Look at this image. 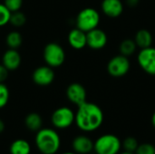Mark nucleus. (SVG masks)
<instances>
[{"mask_svg":"<svg viewBox=\"0 0 155 154\" xmlns=\"http://www.w3.org/2000/svg\"><path fill=\"white\" fill-rule=\"evenodd\" d=\"M130 67L131 64L128 57L120 54L110 59L107 64V72L111 76L118 78L126 75Z\"/></svg>","mask_w":155,"mask_h":154,"instance_id":"0eeeda50","label":"nucleus"},{"mask_svg":"<svg viewBox=\"0 0 155 154\" xmlns=\"http://www.w3.org/2000/svg\"><path fill=\"white\" fill-rule=\"evenodd\" d=\"M26 22V16L21 11H16L12 13L10 17V24L15 27H21L23 26Z\"/></svg>","mask_w":155,"mask_h":154,"instance_id":"4be33fe9","label":"nucleus"},{"mask_svg":"<svg viewBox=\"0 0 155 154\" xmlns=\"http://www.w3.org/2000/svg\"><path fill=\"white\" fill-rule=\"evenodd\" d=\"M43 118L37 113H30L25 118V126L27 130L36 133L43 128Z\"/></svg>","mask_w":155,"mask_h":154,"instance_id":"f3484780","label":"nucleus"},{"mask_svg":"<svg viewBox=\"0 0 155 154\" xmlns=\"http://www.w3.org/2000/svg\"><path fill=\"white\" fill-rule=\"evenodd\" d=\"M86 96L87 93L84 86L79 83H73L66 89L67 99L76 106L86 102Z\"/></svg>","mask_w":155,"mask_h":154,"instance_id":"9b49d317","label":"nucleus"},{"mask_svg":"<svg viewBox=\"0 0 155 154\" xmlns=\"http://www.w3.org/2000/svg\"><path fill=\"white\" fill-rule=\"evenodd\" d=\"M5 42H6L8 48L18 49L23 43L22 34L17 31H12V32L7 34L6 38H5Z\"/></svg>","mask_w":155,"mask_h":154,"instance_id":"6ab92c4d","label":"nucleus"},{"mask_svg":"<svg viewBox=\"0 0 155 154\" xmlns=\"http://www.w3.org/2000/svg\"><path fill=\"white\" fill-rule=\"evenodd\" d=\"M101 16L99 12L94 7H86L82 9L76 16V27L88 33L98 27Z\"/></svg>","mask_w":155,"mask_h":154,"instance_id":"20e7f679","label":"nucleus"},{"mask_svg":"<svg viewBox=\"0 0 155 154\" xmlns=\"http://www.w3.org/2000/svg\"><path fill=\"white\" fill-rule=\"evenodd\" d=\"M138 146H139V143H138L137 139L134 138V137H132V136L125 138L122 142V148L125 152H135L137 148H138Z\"/></svg>","mask_w":155,"mask_h":154,"instance_id":"412c9836","label":"nucleus"},{"mask_svg":"<svg viewBox=\"0 0 155 154\" xmlns=\"http://www.w3.org/2000/svg\"><path fill=\"white\" fill-rule=\"evenodd\" d=\"M137 62L143 72L155 75V47L150 46L141 49L137 54Z\"/></svg>","mask_w":155,"mask_h":154,"instance_id":"6e6552de","label":"nucleus"},{"mask_svg":"<svg viewBox=\"0 0 155 154\" xmlns=\"http://www.w3.org/2000/svg\"><path fill=\"white\" fill-rule=\"evenodd\" d=\"M75 121V113L67 106L55 109L51 115V123L56 130H66L70 128Z\"/></svg>","mask_w":155,"mask_h":154,"instance_id":"39448f33","label":"nucleus"},{"mask_svg":"<svg viewBox=\"0 0 155 154\" xmlns=\"http://www.w3.org/2000/svg\"><path fill=\"white\" fill-rule=\"evenodd\" d=\"M121 150L122 141L115 134H103L94 141V152L96 154H118Z\"/></svg>","mask_w":155,"mask_h":154,"instance_id":"7ed1b4c3","label":"nucleus"},{"mask_svg":"<svg viewBox=\"0 0 155 154\" xmlns=\"http://www.w3.org/2000/svg\"><path fill=\"white\" fill-rule=\"evenodd\" d=\"M5 124L4 123V121L2 119H0V134L5 131Z\"/></svg>","mask_w":155,"mask_h":154,"instance_id":"c85d7f7f","label":"nucleus"},{"mask_svg":"<svg viewBox=\"0 0 155 154\" xmlns=\"http://www.w3.org/2000/svg\"><path fill=\"white\" fill-rule=\"evenodd\" d=\"M118 154H135L134 152H121L120 153H118Z\"/></svg>","mask_w":155,"mask_h":154,"instance_id":"7c9ffc66","label":"nucleus"},{"mask_svg":"<svg viewBox=\"0 0 155 154\" xmlns=\"http://www.w3.org/2000/svg\"><path fill=\"white\" fill-rule=\"evenodd\" d=\"M124 3L122 0H103L101 4L102 12L110 18H117L124 12Z\"/></svg>","mask_w":155,"mask_h":154,"instance_id":"ddd939ff","label":"nucleus"},{"mask_svg":"<svg viewBox=\"0 0 155 154\" xmlns=\"http://www.w3.org/2000/svg\"><path fill=\"white\" fill-rule=\"evenodd\" d=\"M61 137L56 129L42 128L35 133V144L41 154H56L61 148Z\"/></svg>","mask_w":155,"mask_h":154,"instance_id":"f03ea898","label":"nucleus"},{"mask_svg":"<svg viewBox=\"0 0 155 154\" xmlns=\"http://www.w3.org/2000/svg\"><path fill=\"white\" fill-rule=\"evenodd\" d=\"M11 15L10 10L3 3H0V27L9 24Z\"/></svg>","mask_w":155,"mask_h":154,"instance_id":"b1692460","label":"nucleus"},{"mask_svg":"<svg viewBox=\"0 0 155 154\" xmlns=\"http://www.w3.org/2000/svg\"><path fill=\"white\" fill-rule=\"evenodd\" d=\"M135 154H155V146L152 143H144L139 144Z\"/></svg>","mask_w":155,"mask_h":154,"instance_id":"393cba45","label":"nucleus"},{"mask_svg":"<svg viewBox=\"0 0 155 154\" xmlns=\"http://www.w3.org/2000/svg\"><path fill=\"white\" fill-rule=\"evenodd\" d=\"M31 143L25 139H15L9 146V154H31Z\"/></svg>","mask_w":155,"mask_h":154,"instance_id":"dca6fc26","label":"nucleus"},{"mask_svg":"<svg viewBox=\"0 0 155 154\" xmlns=\"http://www.w3.org/2000/svg\"><path fill=\"white\" fill-rule=\"evenodd\" d=\"M137 49V45L134 39H124L119 45L120 54L124 56H130L134 54Z\"/></svg>","mask_w":155,"mask_h":154,"instance_id":"aec40b11","label":"nucleus"},{"mask_svg":"<svg viewBox=\"0 0 155 154\" xmlns=\"http://www.w3.org/2000/svg\"><path fill=\"white\" fill-rule=\"evenodd\" d=\"M134 42L138 48L143 49L152 46L153 44V35L151 32L147 29H140L137 31L134 36Z\"/></svg>","mask_w":155,"mask_h":154,"instance_id":"a211bd4d","label":"nucleus"},{"mask_svg":"<svg viewBox=\"0 0 155 154\" xmlns=\"http://www.w3.org/2000/svg\"><path fill=\"white\" fill-rule=\"evenodd\" d=\"M68 43L70 46L75 50H81L87 46V36L86 33L80 30L79 28H74L72 29L67 37Z\"/></svg>","mask_w":155,"mask_h":154,"instance_id":"2eb2a0df","label":"nucleus"},{"mask_svg":"<svg viewBox=\"0 0 155 154\" xmlns=\"http://www.w3.org/2000/svg\"><path fill=\"white\" fill-rule=\"evenodd\" d=\"M8 72L9 71L2 64H0V83H4L7 79Z\"/></svg>","mask_w":155,"mask_h":154,"instance_id":"bb28decb","label":"nucleus"},{"mask_svg":"<svg viewBox=\"0 0 155 154\" xmlns=\"http://www.w3.org/2000/svg\"><path fill=\"white\" fill-rule=\"evenodd\" d=\"M10 93L8 87L4 84L0 83V109H3L8 103Z\"/></svg>","mask_w":155,"mask_h":154,"instance_id":"5701e85b","label":"nucleus"},{"mask_svg":"<svg viewBox=\"0 0 155 154\" xmlns=\"http://www.w3.org/2000/svg\"><path fill=\"white\" fill-rule=\"evenodd\" d=\"M22 62V57L17 49L8 48L2 56V64L8 71H15L19 68Z\"/></svg>","mask_w":155,"mask_h":154,"instance_id":"4468645a","label":"nucleus"},{"mask_svg":"<svg viewBox=\"0 0 155 154\" xmlns=\"http://www.w3.org/2000/svg\"><path fill=\"white\" fill-rule=\"evenodd\" d=\"M152 124H153V126L154 127L155 129V112L153 113V116H152Z\"/></svg>","mask_w":155,"mask_h":154,"instance_id":"c756f323","label":"nucleus"},{"mask_svg":"<svg viewBox=\"0 0 155 154\" xmlns=\"http://www.w3.org/2000/svg\"><path fill=\"white\" fill-rule=\"evenodd\" d=\"M33 82L39 86L50 85L54 80V68L48 65H42L37 67L32 74Z\"/></svg>","mask_w":155,"mask_h":154,"instance_id":"1a4fd4ad","label":"nucleus"},{"mask_svg":"<svg viewBox=\"0 0 155 154\" xmlns=\"http://www.w3.org/2000/svg\"><path fill=\"white\" fill-rule=\"evenodd\" d=\"M3 4L10 10L11 13L20 11L23 5V0H4Z\"/></svg>","mask_w":155,"mask_h":154,"instance_id":"a878e982","label":"nucleus"},{"mask_svg":"<svg viewBox=\"0 0 155 154\" xmlns=\"http://www.w3.org/2000/svg\"><path fill=\"white\" fill-rule=\"evenodd\" d=\"M72 150L77 154H90L94 152V142L86 135H77L72 141Z\"/></svg>","mask_w":155,"mask_h":154,"instance_id":"f8f14e48","label":"nucleus"},{"mask_svg":"<svg viewBox=\"0 0 155 154\" xmlns=\"http://www.w3.org/2000/svg\"><path fill=\"white\" fill-rule=\"evenodd\" d=\"M125 3L129 7H135L139 4V0H125Z\"/></svg>","mask_w":155,"mask_h":154,"instance_id":"cd10ccee","label":"nucleus"},{"mask_svg":"<svg viewBox=\"0 0 155 154\" xmlns=\"http://www.w3.org/2000/svg\"><path fill=\"white\" fill-rule=\"evenodd\" d=\"M104 120V112L97 104L86 101L77 106L74 123L80 131L93 133L102 126Z\"/></svg>","mask_w":155,"mask_h":154,"instance_id":"f257e3e1","label":"nucleus"},{"mask_svg":"<svg viewBox=\"0 0 155 154\" xmlns=\"http://www.w3.org/2000/svg\"><path fill=\"white\" fill-rule=\"evenodd\" d=\"M87 36V46L93 50H100L105 47L108 42V37L106 33L100 29L95 28L86 33Z\"/></svg>","mask_w":155,"mask_h":154,"instance_id":"9d476101","label":"nucleus"},{"mask_svg":"<svg viewBox=\"0 0 155 154\" xmlns=\"http://www.w3.org/2000/svg\"><path fill=\"white\" fill-rule=\"evenodd\" d=\"M60 154H77L75 153L74 152H62V153Z\"/></svg>","mask_w":155,"mask_h":154,"instance_id":"2f4dec72","label":"nucleus"},{"mask_svg":"<svg viewBox=\"0 0 155 154\" xmlns=\"http://www.w3.org/2000/svg\"><path fill=\"white\" fill-rule=\"evenodd\" d=\"M43 56L46 65L52 68H56L60 67L64 63L65 52L59 44L53 42L45 46Z\"/></svg>","mask_w":155,"mask_h":154,"instance_id":"423d86ee","label":"nucleus"}]
</instances>
